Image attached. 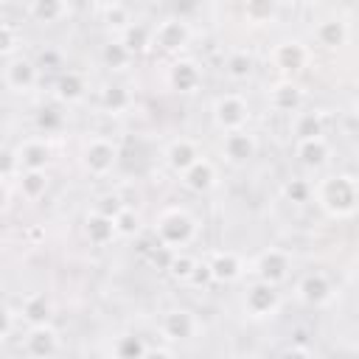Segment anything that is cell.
I'll use <instances>...</instances> for the list:
<instances>
[{"instance_id":"6da1fadb","label":"cell","mask_w":359,"mask_h":359,"mask_svg":"<svg viewBox=\"0 0 359 359\" xmlns=\"http://www.w3.org/2000/svg\"><path fill=\"white\" fill-rule=\"evenodd\" d=\"M314 199L331 219H348L359 208V180L351 174H328L317 182Z\"/></svg>"},{"instance_id":"7a4b0ae2","label":"cell","mask_w":359,"mask_h":359,"mask_svg":"<svg viewBox=\"0 0 359 359\" xmlns=\"http://www.w3.org/2000/svg\"><path fill=\"white\" fill-rule=\"evenodd\" d=\"M154 238L160 247L177 252L196 238V219L185 208H165L154 219Z\"/></svg>"},{"instance_id":"3957f363","label":"cell","mask_w":359,"mask_h":359,"mask_svg":"<svg viewBox=\"0 0 359 359\" xmlns=\"http://www.w3.org/2000/svg\"><path fill=\"white\" fill-rule=\"evenodd\" d=\"M292 272V252L283 247H266L250 261V275L252 280L280 286Z\"/></svg>"},{"instance_id":"277c9868","label":"cell","mask_w":359,"mask_h":359,"mask_svg":"<svg viewBox=\"0 0 359 359\" xmlns=\"http://www.w3.org/2000/svg\"><path fill=\"white\" fill-rule=\"evenodd\" d=\"M280 306H283V297H280L278 286H269V283H261V280L247 283V289L241 294V309L255 323L272 320L280 311Z\"/></svg>"},{"instance_id":"5b68a950","label":"cell","mask_w":359,"mask_h":359,"mask_svg":"<svg viewBox=\"0 0 359 359\" xmlns=\"http://www.w3.org/2000/svg\"><path fill=\"white\" fill-rule=\"evenodd\" d=\"M79 163L90 177H107L118 165V146L109 137H87L79 151Z\"/></svg>"},{"instance_id":"8992f818","label":"cell","mask_w":359,"mask_h":359,"mask_svg":"<svg viewBox=\"0 0 359 359\" xmlns=\"http://www.w3.org/2000/svg\"><path fill=\"white\" fill-rule=\"evenodd\" d=\"M210 115H213V123L227 135V132L247 129L252 112H250V104H247L244 95H238V93H222V95L213 98Z\"/></svg>"},{"instance_id":"52a82bcc","label":"cell","mask_w":359,"mask_h":359,"mask_svg":"<svg viewBox=\"0 0 359 359\" xmlns=\"http://www.w3.org/2000/svg\"><path fill=\"white\" fill-rule=\"evenodd\" d=\"M269 62H272L275 70H280L286 79H292V76H297V73H303V70L309 67V62H311V48H309L303 39L289 36V39H280V42L272 48Z\"/></svg>"},{"instance_id":"ba28073f","label":"cell","mask_w":359,"mask_h":359,"mask_svg":"<svg viewBox=\"0 0 359 359\" xmlns=\"http://www.w3.org/2000/svg\"><path fill=\"white\" fill-rule=\"evenodd\" d=\"M191 36H194V31H191L188 20H182V17H165V20L154 22V48L160 53L180 59V53L191 45Z\"/></svg>"},{"instance_id":"9c48e42d","label":"cell","mask_w":359,"mask_h":359,"mask_svg":"<svg viewBox=\"0 0 359 359\" xmlns=\"http://www.w3.org/2000/svg\"><path fill=\"white\" fill-rule=\"evenodd\" d=\"M39 81V65L34 59H28L25 53L14 56V59H6V67H3V84L8 93L14 95H28Z\"/></svg>"},{"instance_id":"30bf717a","label":"cell","mask_w":359,"mask_h":359,"mask_svg":"<svg viewBox=\"0 0 359 359\" xmlns=\"http://www.w3.org/2000/svg\"><path fill=\"white\" fill-rule=\"evenodd\" d=\"M160 334L168 342H188L199 334V320L191 309H182V306L165 309L160 314Z\"/></svg>"},{"instance_id":"8fae6325","label":"cell","mask_w":359,"mask_h":359,"mask_svg":"<svg viewBox=\"0 0 359 359\" xmlns=\"http://www.w3.org/2000/svg\"><path fill=\"white\" fill-rule=\"evenodd\" d=\"M62 342H59V331L53 325H34L25 328L22 337V353L28 359H56Z\"/></svg>"},{"instance_id":"7c38bea8","label":"cell","mask_w":359,"mask_h":359,"mask_svg":"<svg viewBox=\"0 0 359 359\" xmlns=\"http://www.w3.org/2000/svg\"><path fill=\"white\" fill-rule=\"evenodd\" d=\"M294 294H297L300 303H306L311 309H320L334 297V283H331V278L325 272L314 269V272L300 275V280L294 286Z\"/></svg>"},{"instance_id":"4fadbf2b","label":"cell","mask_w":359,"mask_h":359,"mask_svg":"<svg viewBox=\"0 0 359 359\" xmlns=\"http://www.w3.org/2000/svg\"><path fill=\"white\" fill-rule=\"evenodd\" d=\"M258 154V137L250 129H238V132H227L222 137V157L230 165H247L252 163Z\"/></svg>"},{"instance_id":"5bb4252c","label":"cell","mask_w":359,"mask_h":359,"mask_svg":"<svg viewBox=\"0 0 359 359\" xmlns=\"http://www.w3.org/2000/svg\"><path fill=\"white\" fill-rule=\"evenodd\" d=\"M208 269L213 283H236L250 272V264L233 250H219L208 258Z\"/></svg>"},{"instance_id":"9a60e30c","label":"cell","mask_w":359,"mask_h":359,"mask_svg":"<svg viewBox=\"0 0 359 359\" xmlns=\"http://www.w3.org/2000/svg\"><path fill=\"white\" fill-rule=\"evenodd\" d=\"M202 79H205V76H202V67H199V62L191 59V56H180V59H174L171 67H168V84H171L174 93L191 95V93H196V90L202 87Z\"/></svg>"},{"instance_id":"2e32d148","label":"cell","mask_w":359,"mask_h":359,"mask_svg":"<svg viewBox=\"0 0 359 359\" xmlns=\"http://www.w3.org/2000/svg\"><path fill=\"white\" fill-rule=\"evenodd\" d=\"M163 160H165L168 171H174L177 177H182L191 165H196L202 160V151H199L196 140H191V137H174L163 149Z\"/></svg>"},{"instance_id":"e0dca14e","label":"cell","mask_w":359,"mask_h":359,"mask_svg":"<svg viewBox=\"0 0 359 359\" xmlns=\"http://www.w3.org/2000/svg\"><path fill=\"white\" fill-rule=\"evenodd\" d=\"M14 151H17L20 174H22V171H48V165H50V160H53L50 143H48L45 137H28V140H22Z\"/></svg>"},{"instance_id":"ac0fdd59","label":"cell","mask_w":359,"mask_h":359,"mask_svg":"<svg viewBox=\"0 0 359 359\" xmlns=\"http://www.w3.org/2000/svg\"><path fill=\"white\" fill-rule=\"evenodd\" d=\"M351 39V25L345 17L339 14H331V17H323L317 25H314V42L325 50H339L342 45H348Z\"/></svg>"},{"instance_id":"d6986e66","label":"cell","mask_w":359,"mask_h":359,"mask_svg":"<svg viewBox=\"0 0 359 359\" xmlns=\"http://www.w3.org/2000/svg\"><path fill=\"white\" fill-rule=\"evenodd\" d=\"M266 101H269V109L283 112V115L292 118L294 112L303 109V87L297 81H292V79H280L278 84H272Z\"/></svg>"},{"instance_id":"ffe728a7","label":"cell","mask_w":359,"mask_h":359,"mask_svg":"<svg viewBox=\"0 0 359 359\" xmlns=\"http://www.w3.org/2000/svg\"><path fill=\"white\" fill-rule=\"evenodd\" d=\"M294 160L309 168V171H320L331 163V143L328 137H309V140H294Z\"/></svg>"},{"instance_id":"44dd1931","label":"cell","mask_w":359,"mask_h":359,"mask_svg":"<svg viewBox=\"0 0 359 359\" xmlns=\"http://www.w3.org/2000/svg\"><path fill=\"white\" fill-rule=\"evenodd\" d=\"M20 311V320L25 323V328H34V325H50V317H53V300L48 292H31L20 300L17 306Z\"/></svg>"},{"instance_id":"7402d4cb","label":"cell","mask_w":359,"mask_h":359,"mask_svg":"<svg viewBox=\"0 0 359 359\" xmlns=\"http://www.w3.org/2000/svg\"><path fill=\"white\" fill-rule=\"evenodd\" d=\"M289 132L294 140H309V137H323L325 135V115L320 109H300L289 118Z\"/></svg>"},{"instance_id":"603a6c76","label":"cell","mask_w":359,"mask_h":359,"mask_svg":"<svg viewBox=\"0 0 359 359\" xmlns=\"http://www.w3.org/2000/svg\"><path fill=\"white\" fill-rule=\"evenodd\" d=\"M182 185L191 191V194H210L216 185H219V171H216V165L208 160V157H202L196 165H191L182 177Z\"/></svg>"},{"instance_id":"cb8c5ba5","label":"cell","mask_w":359,"mask_h":359,"mask_svg":"<svg viewBox=\"0 0 359 359\" xmlns=\"http://www.w3.org/2000/svg\"><path fill=\"white\" fill-rule=\"evenodd\" d=\"M81 230H84V238H87L93 247H107V244H112V238H118L115 219H112V216H104V213H98V210H90V213L84 216Z\"/></svg>"},{"instance_id":"d4e9b609","label":"cell","mask_w":359,"mask_h":359,"mask_svg":"<svg viewBox=\"0 0 359 359\" xmlns=\"http://www.w3.org/2000/svg\"><path fill=\"white\" fill-rule=\"evenodd\" d=\"M53 95L62 104H79L87 95V79L79 70H62L53 81Z\"/></svg>"},{"instance_id":"484cf974","label":"cell","mask_w":359,"mask_h":359,"mask_svg":"<svg viewBox=\"0 0 359 359\" xmlns=\"http://www.w3.org/2000/svg\"><path fill=\"white\" fill-rule=\"evenodd\" d=\"M28 20L39 22V25H56L70 14V3L65 0H31L25 6Z\"/></svg>"},{"instance_id":"4316f807","label":"cell","mask_w":359,"mask_h":359,"mask_svg":"<svg viewBox=\"0 0 359 359\" xmlns=\"http://www.w3.org/2000/svg\"><path fill=\"white\" fill-rule=\"evenodd\" d=\"M98 20L104 22V28L112 34V36H121L132 22H135V14H132V8L126 6V3H104V6H98Z\"/></svg>"},{"instance_id":"83f0119b","label":"cell","mask_w":359,"mask_h":359,"mask_svg":"<svg viewBox=\"0 0 359 359\" xmlns=\"http://www.w3.org/2000/svg\"><path fill=\"white\" fill-rule=\"evenodd\" d=\"M98 59H101V65H104L109 73H123V70H129V65L135 62L132 50H129L118 36H109V39L101 45Z\"/></svg>"},{"instance_id":"f1b7e54d","label":"cell","mask_w":359,"mask_h":359,"mask_svg":"<svg viewBox=\"0 0 359 359\" xmlns=\"http://www.w3.org/2000/svg\"><path fill=\"white\" fill-rule=\"evenodd\" d=\"M98 107L109 115H123L129 107H132V93L129 87L118 84V81H109L98 90Z\"/></svg>"},{"instance_id":"f546056e","label":"cell","mask_w":359,"mask_h":359,"mask_svg":"<svg viewBox=\"0 0 359 359\" xmlns=\"http://www.w3.org/2000/svg\"><path fill=\"white\" fill-rule=\"evenodd\" d=\"M118 39L132 50V56H140V53H146L149 48H154V25H149V22H143V20H135Z\"/></svg>"},{"instance_id":"4dcf8cb0","label":"cell","mask_w":359,"mask_h":359,"mask_svg":"<svg viewBox=\"0 0 359 359\" xmlns=\"http://www.w3.org/2000/svg\"><path fill=\"white\" fill-rule=\"evenodd\" d=\"M224 73H227V79H233V81H247L252 73H255V59H252V53H247V50H230L227 56H224Z\"/></svg>"},{"instance_id":"1f68e13d","label":"cell","mask_w":359,"mask_h":359,"mask_svg":"<svg viewBox=\"0 0 359 359\" xmlns=\"http://www.w3.org/2000/svg\"><path fill=\"white\" fill-rule=\"evenodd\" d=\"M146 351H149L146 339L135 331H126V334L115 337V342H112V356L115 359H143Z\"/></svg>"},{"instance_id":"d6a6232c","label":"cell","mask_w":359,"mask_h":359,"mask_svg":"<svg viewBox=\"0 0 359 359\" xmlns=\"http://www.w3.org/2000/svg\"><path fill=\"white\" fill-rule=\"evenodd\" d=\"M17 191H20L22 199L36 202L48 191V171H22L17 177Z\"/></svg>"},{"instance_id":"836d02e7","label":"cell","mask_w":359,"mask_h":359,"mask_svg":"<svg viewBox=\"0 0 359 359\" xmlns=\"http://www.w3.org/2000/svg\"><path fill=\"white\" fill-rule=\"evenodd\" d=\"M196 266H199V258H194L191 252H185V250H177V252H171L168 255V275L174 278V280H180V283H188L191 280V275L196 272Z\"/></svg>"},{"instance_id":"e575fe53","label":"cell","mask_w":359,"mask_h":359,"mask_svg":"<svg viewBox=\"0 0 359 359\" xmlns=\"http://www.w3.org/2000/svg\"><path fill=\"white\" fill-rule=\"evenodd\" d=\"M34 126L39 135H56L62 126H65V112L59 107H39L34 112Z\"/></svg>"},{"instance_id":"d590c367","label":"cell","mask_w":359,"mask_h":359,"mask_svg":"<svg viewBox=\"0 0 359 359\" xmlns=\"http://www.w3.org/2000/svg\"><path fill=\"white\" fill-rule=\"evenodd\" d=\"M280 191H283V199L292 202V205H309V202L314 199V185H311L309 180H303V177L286 180Z\"/></svg>"},{"instance_id":"8d00e7d4","label":"cell","mask_w":359,"mask_h":359,"mask_svg":"<svg viewBox=\"0 0 359 359\" xmlns=\"http://www.w3.org/2000/svg\"><path fill=\"white\" fill-rule=\"evenodd\" d=\"M241 14H244L247 22H252V25H264V22H272V20H275L278 6L269 3V0H250V3L241 6Z\"/></svg>"},{"instance_id":"74e56055","label":"cell","mask_w":359,"mask_h":359,"mask_svg":"<svg viewBox=\"0 0 359 359\" xmlns=\"http://www.w3.org/2000/svg\"><path fill=\"white\" fill-rule=\"evenodd\" d=\"M20 45H22V34H20V28H17L14 22L3 20V22H0V53H3V59H14V56H20Z\"/></svg>"},{"instance_id":"f35d334b","label":"cell","mask_w":359,"mask_h":359,"mask_svg":"<svg viewBox=\"0 0 359 359\" xmlns=\"http://www.w3.org/2000/svg\"><path fill=\"white\" fill-rule=\"evenodd\" d=\"M140 227H143L140 213H137L135 208L123 205V208L118 210V216H115V230H118V236H121V238H132V236L140 233Z\"/></svg>"},{"instance_id":"ab89813d","label":"cell","mask_w":359,"mask_h":359,"mask_svg":"<svg viewBox=\"0 0 359 359\" xmlns=\"http://www.w3.org/2000/svg\"><path fill=\"white\" fill-rule=\"evenodd\" d=\"M17 323L22 325V320H20V311H17V309H11V306H6V309H3V331H0L3 342H8V339L14 337V328H17Z\"/></svg>"},{"instance_id":"60d3db41","label":"cell","mask_w":359,"mask_h":359,"mask_svg":"<svg viewBox=\"0 0 359 359\" xmlns=\"http://www.w3.org/2000/svg\"><path fill=\"white\" fill-rule=\"evenodd\" d=\"M121 208H123V202H121L118 196H112V194H109V196H101V199H98V205H95L93 210H98V213H104V216H112V219H115Z\"/></svg>"},{"instance_id":"b9f144b4","label":"cell","mask_w":359,"mask_h":359,"mask_svg":"<svg viewBox=\"0 0 359 359\" xmlns=\"http://www.w3.org/2000/svg\"><path fill=\"white\" fill-rule=\"evenodd\" d=\"M205 283H213V278H210V269H208V261H199V266H196V272L191 275V280H188V286H205Z\"/></svg>"},{"instance_id":"7bdbcfd3","label":"cell","mask_w":359,"mask_h":359,"mask_svg":"<svg viewBox=\"0 0 359 359\" xmlns=\"http://www.w3.org/2000/svg\"><path fill=\"white\" fill-rule=\"evenodd\" d=\"M278 359H314V353L309 348H303V345H289Z\"/></svg>"},{"instance_id":"ee69618b","label":"cell","mask_w":359,"mask_h":359,"mask_svg":"<svg viewBox=\"0 0 359 359\" xmlns=\"http://www.w3.org/2000/svg\"><path fill=\"white\" fill-rule=\"evenodd\" d=\"M143 359H174V353H171L168 348H163V345H160V348H157V345H154V348L149 345V351L143 353Z\"/></svg>"},{"instance_id":"f6af8a7d","label":"cell","mask_w":359,"mask_h":359,"mask_svg":"<svg viewBox=\"0 0 359 359\" xmlns=\"http://www.w3.org/2000/svg\"><path fill=\"white\" fill-rule=\"evenodd\" d=\"M39 67H59V53H53V50H48V53H42L39 56V62H36Z\"/></svg>"},{"instance_id":"bcb514c9","label":"cell","mask_w":359,"mask_h":359,"mask_svg":"<svg viewBox=\"0 0 359 359\" xmlns=\"http://www.w3.org/2000/svg\"><path fill=\"white\" fill-rule=\"evenodd\" d=\"M353 112H356V118H359V98H356V104H353Z\"/></svg>"}]
</instances>
